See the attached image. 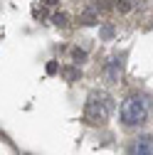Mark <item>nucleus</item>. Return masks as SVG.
I'll list each match as a JSON object with an SVG mask.
<instances>
[{
    "instance_id": "obj_1",
    "label": "nucleus",
    "mask_w": 153,
    "mask_h": 155,
    "mask_svg": "<svg viewBox=\"0 0 153 155\" xmlns=\"http://www.w3.org/2000/svg\"><path fill=\"white\" fill-rule=\"evenodd\" d=\"M114 111V99L106 91H91L87 96V104H84V121L89 126H101L109 121V116Z\"/></svg>"
},
{
    "instance_id": "obj_2",
    "label": "nucleus",
    "mask_w": 153,
    "mask_h": 155,
    "mask_svg": "<svg viewBox=\"0 0 153 155\" xmlns=\"http://www.w3.org/2000/svg\"><path fill=\"white\" fill-rule=\"evenodd\" d=\"M148 113H151V101L146 99V96H141V94H133V96H128V99L121 104L119 118H121V123L126 128H136V126L146 123Z\"/></svg>"
},
{
    "instance_id": "obj_3",
    "label": "nucleus",
    "mask_w": 153,
    "mask_h": 155,
    "mask_svg": "<svg viewBox=\"0 0 153 155\" xmlns=\"http://www.w3.org/2000/svg\"><path fill=\"white\" fill-rule=\"evenodd\" d=\"M128 155H153V135H136L128 143Z\"/></svg>"
},
{
    "instance_id": "obj_4",
    "label": "nucleus",
    "mask_w": 153,
    "mask_h": 155,
    "mask_svg": "<svg viewBox=\"0 0 153 155\" xmlns=\"http://www.w3.org/2000/svg\"><path fill=\"white\" fill-rule=\"evenodd\" d=\"M121 74H124V59L114 57V59L106 64V79H109V81H119Z\"/></svg>"
},
{
    "instance_id": "obj_5",
    "label": "nucleus",
    "mask_w": 153,
    "mask_h": 155,
    "mask_svg": "<svg viewBox=\"0 0 153 155\" xmlns=\"http://www.w3.org/2000/svg\"><path fill=\"white\" fill-rule=\"evenodd\" d=\"M52 22H54L57 27H67V15H64V12H57V15L52 17Z\"/></svg>"
},
{
    "instance_id": "obj_6",
    "label": "nucleus",
    "mask_w": 153,
    "mask_h": 155,
    "mask_svg": "<svg viewBox=\"0 0 153 155\" xmlns=\"http://www.w3.org/2000/svg\"><path fill=\"white\" fill-rule=\"evenodd\" d=\"M116 8H119V12H128V10L133 8V0H119Z\"/></svg>"
},
{
    "instance_id": "obj_7",
    "label": "nucleus",
    "mask_w": 153,
    "mask_h": 155,
    "mask_svg": "<svg viewBox=\"0 0 153 155\" xmlns=\"http://www.w3.org/2000/svg\"><path fill=\"white\" fill-rule=\"evenodd\" d=\"M94 22H97V15L94 12H84L82 15V25H94Z\"/></svg>"
},
{
    "instance_id": "obj_8",
    "label": "nucleus",
    "mask_w": 153,
    "mask_h": 155,
    "mask_svg": "<svg viewBox=\"0 0 153 155\" xmlns=\"http://www.w3.org/2000/svg\"><path fill=\"white\" fill-rule=\"evenodd\" d=\"M64 76L69 81H74V79H79V69H64Z\"/></svg>"
},
{
    "instance_id": "obj_9",
    "label": "nucleus",
    "mask_w": 153,
    "mask_h": 155,
    "mask_svg": "<svg viewBox=\"0 0 153 155\" xmlns=\"http://www.w3.org/2000/svg\"><path fill=\"white\" fill-rule=\"evenodd\" d=\"M101 37H104V40H109V37H114V27H109V25H106V27L101 30Z\"/></svg>"
},
{
    "instance_id": "obj_10",
    "label": "nucleus",
    "mask_w": 153,
    "mask_h": 155,
    "mask_svg": "<svg viewBox=\"0 0 153 155\" xmlns=\"http://www.w3.org/2000/svg\"><path fill=\"white\" fill-rule=\"evenodd\" d=\"M72 54H74V59H76V62H84V57H87V54H84V52H79V49H74Z\"/></svg>"
},
{
    "instance_id": "obj_11",
    "label": "nucleus",
    "mask_w": 153,
    "mask_h": 155,
    "mask_svg": "<svg viewBox=\"0 0 153 155\" xmlns=\"http://www.w3.org/2000/svg\"><path fill=\"white\" fill-rule=\"evenodd\" d=\"M47 74H57V62H49L47 64Z\"/></svg>"
},
{
    "instance_id": "obj_12",
    "label": "nucleus",
    "mask_w": 153,
    "mask_h": 155,
    "mask_svg": "<svg viewBox=\"0 0 153 155\" xmlns=\"http://www.w3.org/2000/svg\"><path fill=\"white\" fill-rule=\"evenodd\" d=\"M45 3H47V5H54V3H59V0H45Z\"/></svg>"
}]
</instances>
